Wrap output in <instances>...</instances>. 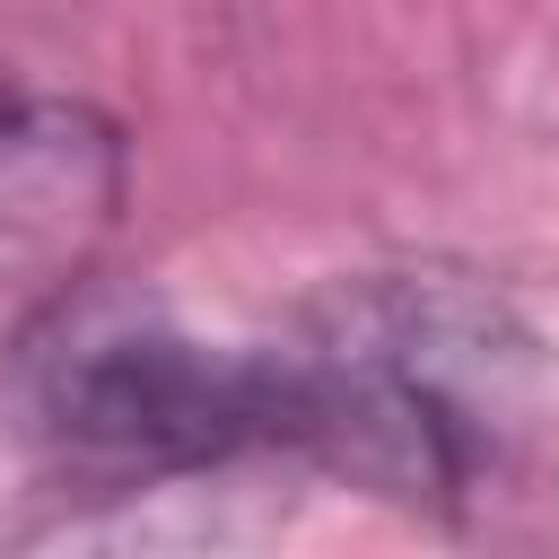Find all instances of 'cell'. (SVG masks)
<instances>
[{"label":"cell","mask_w":559,"mask_h":559,"mask_svg":"<svg viewBox=\"0 0 559 559\" xmlns=\"http://www.w3.org/2000/svg\"><path fill=\"white\" fill-rule=\"evenodd\" d=\"M9 393L26 428L122 480H166V472H210L236 463L262 437V349H210L175 332L157 306H131L114 288L61 280V297L17 332L9 349Z\"/></svg>","instance_id":"obj_1"},{"label":"cell","mask_w":559,"mask_h":559,"mask_svg":"<svg viewBox=\"0 0 559 559\" xmlns=\"http://www.w3.org/2000/svg\"><path fill=\"white\" fill-rule=\"evenodd\" d=\"M122 140L70 96L0 87V280H70L114 227Z\"/></svg>","instance_id":"obj_2"}]
</instances>
